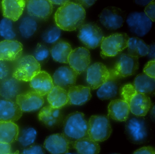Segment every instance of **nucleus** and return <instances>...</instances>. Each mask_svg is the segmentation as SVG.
I'll return each instance as SVG.
<instances>
[{
    "mask_svg": "<svg viewBox=\"0 0 155 154\" xmlns=\"http://www.w3.org/2000/svg\"><path fill=\"white\" fill-rule=\"evenodd\" d=\"M86 17L84 7L68 1L57 10L54 20L57 27L67 31L75 30L83 24Z\"/></svg>",
    "mask_w": 155,
    "mask_h": 154,
    "instance_id": "nucleus-1",
    "label": "nucleus"
},
{
    "mask_svg": "<svg viewBox=\"0 0 155 154\" xmlns=\"http://www.w3.org/2000/svg\"><path fill=\"white\" fill-rule=\"evenodd\" d=\"M120 95L122 99L128 104L130 112L137 117L146 116L152 105L149 97L137 91L131 84L122 87Z\"/></svg>",
    "mask_w": 155,
    "mask_h": 154,
    "instance_id": "nucleus-2",
    "label": "nucleus"
},
{
    "mask_svg": "<svg viewBox=\"0 0 155 154\" xmlns=\"http://www.w3.org/2000/svg\"><path fill=\"white\" fill-rule=\"evenodd\" d=\"M88 121L82 112L69 114L63 121V135L69 140H78L88 137Z\"/></svg>",
    "mask_w": 155,
    "mask_h": 154,
    "instance_id": "nucleus-3",
    "label": "nucleus"
},
{
    "mask_svg": "<svg viewBox=\"0 0 155 154\" xmlns=\"http://www.w3.org/2000/svg\"><path fill=\"white\" fill-rule=\"evenodd\" d=\"M41 71V65L32 55H27L19 59L14 68L12 78L19 81L30 82Z\"/></svg>",
    "mask_w": 155,
    "mask_h": 154,
    "instance_id": "nucleus-4",
    "label": "nucleus"
},
{
    "mask_svg": "<svg viewBox=\"0 0 155 154\" xmlns=\"http://www.w3.org/2000/svg\"><path fill=\"white\" fill-rule=\"evenodd\" d=\"M112 132L109 119L102 115H93L88 121V137L97 142L105 141Z\"/></svg>",
    "mask_w": 155,
    "mask_h": 154,
    "instance_id": "nucleus-5",
    "label": "nucleus"
},
{
    "mask_svg": "<svg viewBox=\"0 0 155 154\" xmlns=\"http://www.w3.org/2000/svg\"><path fill=\"white\" fill-rule=\"evenodd\" d=\"M125 133L132 143H144L149 135L148 127L146 120L142 117L137 116L128 118L125 125Z\"/></svg>",
    "mask_w": 155,
    "mask_h": 154,
    "instance_id": "nucleus-6",
    "label": "nucleus"
},
{
    "mask_svg": "<svg viewBox=\"0 0 155 154\" xmlns=\"http://www.w3.org/2000/svg\"><path fill=\"white\" fill-rule=\"evenodd\" d=\"M129 38L124 33H115L102 39L101 44V57H114L127 47Z\"/></svg>",
    "mask_w": 155,
    "mask_h": 154,
    "instance_id": "nucleus-7",
    "label": "nucleus"
},
{
    "mask_svg": "<svg viewBox=\"0 0 155 154\" xmlns=\"http://www.w3.org/2000/svg\"><path fill=\"white\" fill-rule=\"evenodd\" d=\"M138 59L129 54H121L114 68L110 71V77L116 79L133 75L138 69Z\"/></svg>",
    "mask_w": 155,
    "mask_h": 154,
    "instance_id": "nucleus-8",
    "label": "nucleus"
},
{
    "mask_svg": "<svg viewBox=\"0 0 155 154\" xmlns=\"http://www.w3.org/2000/svg\"><path fill=\"white\" fill-rule=\"evenodd\" d=\"M78 37L87 48L91 49L101 45L104 38L101 29L93 23L82 24L79 28Z\"/></svg>",
    "mask_w": 155,
    "mask_h": 154,
    "instance_id": "nucleus-9",
    "label": "nucleus"
},
{
    "mask_svg": "<svg viewBox=\"0 0 155 154\" xmlns=\"http://www.w3.org/2000/svg\"><path fill=\"white\" fill-rule=\"evenodd\" d=\"M127 23L131 32L139 37L146 35L152 27V21L142 12H134L129 14Z\"/></svg>",
    "mask_w": 155,
    "mask_h": 154,
    "instance_id": "nucleus-10",
    "label": "nucleus"
},
{
    "mask_svg": "<svg viewBox=\"0 0 155 154\" xmlns=\"http://www.w3.org/2000/svg\"><path fill=\"white\" fill-rule=\"evenodd\" d=\"M110 72L103 63H96L87 70V82L93 89L98 88L109 79Z\"/></svg>",
    "mask_w": 155,
    "mask_h": 154,
    "instance_id": "nucleus-11",
    "label": "nucleus"
},
{
    "mask_svg": "<svg viewBox=\"0 0 155 154\" xmlns=\"http://www.w3.org/2000/svg\"><path fill=\"white\" fill-rule=\"evenodd\" d=\"M16 103L22 112H31L38 110L44 103L42 96L34 91L20 93L16 98Z\"/></svg>",
    "mask_w": 155,
    "mask_h": 154,
    "instance_id": "nucleus-12",
    "label": "nucleus"
},
{
    "mask_svg": "<svg viewBox=\"0 0 155 154\" xmlns=\"http://www.w3.org/2000/svg\"><path fill=\"white\" fill-rule=\"evenodd\" d=\"M91 63L89 51L84 47L72 50L68 59V63L78 75L87 70Z\"/></svg>",
    "mask_w": 155,
    "mask_h": 154,
    "instance_id": "nucleus-13",
    "label": "nucleus"
},
{
    "mask_svg": "<svg viewBox=\"0 0 155 154\" xmlns=\"http://www.w3.org/2000/svg\"><path fill=\"white\" fill-rule=\"evenodd\" d=\"M101 24L110 30H116L120 28L124 22L122 11L116 7H107L102 10L99 15Z\"/></svg>",
    "mask_w": 155,
    "mask_h": 154,
    "instance_id": "nucleus-14",
    "label": "nucleus"
},
{
    "mask_svg": "<svg viewBox=\"0 0 155 154\" xmlns=\"http://www.w3.org/2000/svg\"><path fill=\"white\" fill-rule=\"evenodd\" d=\"M23 51L21 43L16 40L0 42V60L14 61L20 58Z\"/></svg>",
    "mask_w": 155,
    "mask_h": 154,
    "instance_id": "nucleus-15",
    "label": "nucleus"
},
{
    "mask_svg": "<svg viewBox=\"0 0 155 154\" xmlns=\"http://www.w3.org/2000/svg\"><path fill=\"white\" fill-rule=\"evenodd\" d=\"M27 11L32 17L46 20L53 11V5L48 0H30L26 1Z\"/></svg>",
    "mask_w": 155,
    "mask_h": 154,
    "instance_id": "nucleus-16",
    "label": "nucleus"
},
{
    "mask_svg": "<svg viewBox=\"0 0 155 154\" xmlns=\"http://www.w3.org/2000/svg\"><path fill=\"white\" fill-rule=\"evenodd\" d=\"M78 75L70 67L61 66L56 70L52 79L56 86L66 90L75 85Z\"/></svg>",
    "mask_w": 155,
    "mask_h": 154,
    "instance_id": "nucleus-17",
    "label": "nucleus"
},
{
    "mask_svg": "<svg viewBox=\"0 0 155 154\" xmlns=\"http://www.w3.org/2000/svg\"><path fill=\"white\" fill-rule=\"evenodd\" d=\"M70 140L62 134H54L46 138L44 146L51 154H64L68 151Z\"/></svg>",
    "mask_w": 155,
    "mask_h": 154,
    "instance_id": "nucleus-18",
    "label": "nucleus"
},
{
    "mask_svg": "<svg viewBox=\"0 0 155 154\" xmlns=\"http://www.w3.org/2000/svg\"><path fill=\"white\" fill-rule=\"evenodd\" d=\"M30 85L34 91L41 96L48 94L54 87L52 78L45 71H41L30 81Z\"/></svg>",
    "mask_w": 155,
    "mask_h": 154,
    "instance_id": "nucleus-19",
    "label": "nucleus"
},
{
    "mask_svg": "<svg viewBox=\"0 0 155 154\" xmlns=\"http://www.w3.org/2000/svg\"><path fill=\"white\" fill-rule=\"evenodd\" d=\"M38 119L48 128H54L62 123L63 116L60 109L47 106L43 107L39 111Z\"/></svg>",
    "mask_w": 155,
    "mask_h": 154,
    "instance_id": "nucleus-20",
    "label": "nucleus"
},
{
    "mask_svg": "<svg viewBox=\"0 0 155 154\" xmlns=\"http://www.w3.org/2000/svg\"><path fill=\"white\" fill-rule=\"evenodd\" d=\"M24 0H3L2 2V13L4 18L17 21L23 14L26 6Z\"/></svg>",
    "mask_w": 155,
    "mask_h": 154,
    "instance_id": "nucleus-21",
    "label": "nucleus"
},
{
    "mask_svg": "<svg viewBox=\"0 0 155 154\" xmlns=\"http://www.w3.org/2000/svg\"><path fill=\"white\" fill-rule=\"evenodd\" d=\"M22 113L16 102L12 100H0V121L14 122L21 117Z\"/></svg>",
    "mask_w": 155,
    "mask_h": 154,
    "instance_id": "nucleus-22",
    "label": "nucleus"
},
{
    "mask_svg": "<svg viewBox=\"0 0 155 154\" xmlns=\"http://www.w3.org/2000/svg\"><path fill=\"white\" fill-rule=\"evenodd\" d=\"M68 103L71 105L81 106L91 98L90 88L82 85H74L68 91Z\"/></svg>",
    "mask_w": 155,
    "mask_h": 154,
    "instance_id": "nucleus-23",
    "label": "nucleus"
},
{
    "mask_svg": "<svg viewBox=\"0 0 155 154\" xmlns=\"http://www.w3.org/2000/svg\"><path fill=\"white\" fill-rule=\"evenodd\" d=\"M130 111L128 104L122 99L113 100L108 106L109 117L117 121H126L129 118Z\"/></svg>",
    "mask_w": 155,
    "mask_h": 154,
    "instance_id": "nucleus-24",
    "label": "nucleus"
},
{
    "mask_svg": "<svg viewBox=\"0 0 155 154\" xmlns=\"http://www.w3.org/2000/svg\"><path fill=\"white\" fill-rule=\"evenodd\" d=\"M19 135V127L12 121H0V142L10 144L16 141Z\"/></svg>",
    "mask_w": 155,
    "mask_h": 154,
    "instance_id": "nucleus-25",
    "label": "nucleus"
},
{
    "mask_svg": "<svg viewBox=\"0 0 155 154\" xmlns=\"http://www.w3.org/2000/svg\"><path fill=\"white\" fill-rule=\"evenodd\" d=\"M20 90L19 81L13 78L6 79L0 84V95L6 100L12 101L20 94Z\"/></svg>",
    "mask_w": 155,
    "mask_h": 154,
    "instance_id": "nucleus-26",
    "label": "nucleus"
},
{
    "mask_svg": "<svg viewBox=\"0 0 155 154\" xmlns=\"http://www.w3.org/2000/svg\"><path fill=\"white\" fill-rule=\"evenodd\" d=\"M47 99L52 107L61 108L68 103V91L61 87L54 86L48 93Z\"/></svg>",
    "mask_w": 155,
    "mask_h": 154,
    "instance_id": "nucleus-27",
    "label": "nucleus"
},
{
    "mask_svg": "<svg viewBox=\"0 0 155 154\" xmlns=\"http://www.w3.org/2000/svg\"><path fill=\"white\" fill-rule=\"evenodd\" d=\"M72 51L71 46L68 43L60 40L55 43L50 53L54 60L60 63H68V59Z\"/></svg>",
    "mask_w": 155,
    "mask_h": 154,
    "instance_id": "nucleus-28",
    "label": "nucleus"
},
{
    "mask_svg": "<svg viewBox=\"0 0 155 154\" xmlns=\"http://www.w3.org/2000/svg\"><path fill=\"white\" fill-rule=\"evenodd\" d=\"M72 146L79 154H98L100 151L98 143L88 137L76 140Z\"/></svg>",
    "mask_w": 155,
    "mask_h": 154,
    "instance_id": "nucleus-29",
    "label": "nucleus"
},
{
    "mask_svg": "<svg viewBox=\"0 0 155 154\" xmlns=\"http://www.w3.org/2000/svg\"><path fill=\"white\" fill-rule=\"evenodd\" d=\"M133 86L136 90L142 94H151L155 88V79L150 78L145 73L138 75L134 80Z\"/></svg>",
    "mask_w": 155,
    "mask_h": 154,
    "instance_id": "nucleus-30",
    "label": "nucleus"
},
{
    "mask_svg": "<svg viewBox=\"0 0 155 154\" xmlns=\"http://www.w3.org/2000/svg\"><path fill=\"white\" fill-rule=\"evenodd\" d=\"M118 91V85L115 79H109L99 88L97 92L98 98L102 100L110 99L116 97Z\"/></svg>",
    "mask_w": 155,
    "mask_h": 154,
    "instance_id": "nucleus-31",
    "label": "nucleus"
},
{
    "mask_svg": "<svg viewBox=\"0 0 155 154\" xmlns=\"http://www.w3.org/2000/svg\"><path fill=\"white\" fill-rule=\"evenodd\" d=\"M127 48L129 54L138 58L147 55L149 50L148 45L142 40L137 37H131L129 39Z\"/></svg>",
    "mask_w": 155,
    "mask_h": 154,
    "instance_id": "nucleus-32",
    "label": "nucleus"
},
{
    "mask_svg": "<svg viewBox=\"0 0 155 154\" xmlns=\"http://www.w3.org/2000/svg\"><path fill=\"white\" fill-rule=\"evenodd\" d=\"M37 29V21L30 16H26L22 18L19 26L21 34L26 39L31 37L36 32Z\"/></svg>",
    "mask_w": 155,
    "mask_h": 154,
    "instance_id": "nucleus-33",
    "label": "nucleus"
},
{
    "mask_svg": "<svg viewBox=\"0 0 155 154\" xmlns=\"http://www.w3.org/2000/svg\"><path fill=\"white\" fill-rule=\"evenodd\" d=\"M0 35L5 40H13L16 34L13 29L12 21L4 18L0 21Z\"/></svg>",
    "mask_w": 155,
    "mask_h": 154,
    "instance_id": "nucleus-34",
    "label": "nucleus"
},
{
    "mask_svg": "<svg viewBox=\"0 0 155 154\" xmlns=\"http://www.w3.org/2000/svg\"><path fill=\"white\" fill-rule=\"evenodd\" d=\"M37 136V131L32 127L23 130L19 137V142L23 146H30L34 143Z\"/></svg>",
    "mask_w": 155,
    "mask_h": 154,
    "instance_id": "nucleus-35",
    "label": "nucleus"
},
{
    "mask_svg": "<svg viewBox=\"0 0 155 154\" xmlns=\"http://www.w3.org/2000/svg\"><path fill=\"white\" fill-rule=\"evenodd\" d=\"M61 33V30L57 26H53L43 34L42 39L47 43H55L59 39Z\"/></svg>",
    "mask_w": 155,
    "mask_h": 154,
    "instance_id": "nucleus-36",
    "label": "nucleus"
},
{
    "mask_svg": "<svg viewBox=\"0 0 155 154\" xmlns=\"http://www.w3.org/2000/svg\"><path fill=\"white\" fill-rule=\"evenodd\" d=\"M50 52L48 48L42 43H38L34 52V57L39 63L47 60L49 57Z\"/></svg>",
    "mask_w": 155,
    "mask_h": 154,
    "instance_id": "nucleus-37",
    "label": "nucleus"
},
{
    "mask_svg": "<svg viewBox=\"0 0 155 154\" xmlns=\"http://www.w3.org/2000/svg\"><path fill=\"white\" fill-rule=\"evenodd\" d=\"M143 73L150 78L155 79V59L149 61L146 64L143 69Z\"/></svg>",
    "mask_w": 155,
    "mask_h": 154,
    "instance_id": "nucleus-38",
    "label": "nucleus"
},
{
    "mask_svg": "<svg viewBox=\"0 0 155 154\" xmlns=\"http://www.w3.org/2000/svg\"><path fill=\"white\" fill-rule=\"evenodd\" d=\"M10 71V67L7 62L0 60V82L7 79Z\"/></svg>",
    "mask_w": 155,
    "mask_h": 154,
    "instance_id": "nucleus-39",
    "label": "nucleus"
},
{
    "mask_svg": "<svg viewBox=\"0 0 155 154\" xmlns=\"http://www.w3.org/2000/svg\"><path fill=\"white\" fill-rule=\"evenodd\" d=\"M146 15L152 21H155V2L151 1L146 6L145 9Z\"/></svg>",
    "mask_w": 155,
    "mask_h": 154,
    "instance_id": "nucleus-40",
    "label": "nucleus"
},
{
    "mask_svg": "<svg viewBox=\"0 0 155 154\" xmlns=\"http://www.w3.org/2000/svg\"><path fill=\"white\" fill-rule=\"evenodd\" d=\"M21 154H44V152L41 146L34 145L24 149Z\"/></svg>",
    "mask_w": 155,
    "mask_h": 154,
    "instance_id": "nucleus-41",
    "label": "nucleus"
},
{
    "mask_svg": "<svg viewBox=\"0 0 155 154\" xmlns=\"http://www.w3.org/2000/svg\"><path fill=\"white\" fill-rule=\"evenodd\" d=\"M133 154H155L154 148L151 146H144L137 149Z\"/></svg>",
    "mask_w": 155,
    "mask_h": 154,
    "instance_id": "nucleus-42",
    "label": "nucleus"
},
{
    "mask_svg": "<svg viewBox=\"0 0 155 154\" xmlns=\"http://www.w3.org/2000/svg\"><path fill=\"white\" fill-rule=\"evenodd\" d=\"M10 153V144L0 142V154H9Z\"/></svg>",
    "mask_w": 155,
    "mask_h": 154,
    "instance_id": "nucleus-43",
    "label": "nucleus"
},
{
    "mask_svg": "<svg viewBox=\"0 0 155 154\" xmlns=\"http://www.w3.org/2000/svg\"><path fill=\"white\" fill-rule=\"evenodd\" d=\"M76 2H75L78 4L83 7V6L89 7L93 5L96 2V1H77Z\"/></svg>",
    "mask_w": 155,
    "mask_h": 154,
    "instance_id": "nucleus-44",
    "label": "nucleus"
},
{
    "mask_svg": "<svg viewBox=\"0 0 155 154\" xmlns=\"http://www.w3.org/2000/svg\"><path fill=\"white\" fill-rule=\"evenodd\" d=\"M149 50L148 54L147 55H149L151 58H153V59H154V58H155V44L154 43L151 44L150 46H149Z\"/></svg>",
    "mask_w": 155,
    "mask_h": 154,
    "instance_id": "nucleus-45",
    "label": "nucleus"
},
{
    "mask_svg": "<svg viewBox=\"0 0 155 154\" xmlns=\"http://www.w3.org/2000/svg\"><path fill=\"white\" fill-rule=\"evenodd\" d=\"M50 2L52 5L55 4L57 5H61L67 3L69 1H58V0H50Z\"/></svg>",
    "mask_w": 155,
    "mask_h": 154,
    "instance_id": "nucleus-46",
    "label": "nucleus"
},
{
    "mask_svg": "<svg viewBox=\"0 0 155 154\" xmlns=\"http://www.w3.org/2000/svg\"><path fill=\"white\" fill-rule=\"evenodd\" d=\"M151 1H136V3L140 5H147Z\"/></svg>",
    "mask_w": 155,
    "mask_h": 154,
    "instance_id": "nucleus-47",
    "label": "nucleus"
},
{
    "mask_svg": "<svg viewBox=\"0 0 155 154\" xmlns=\"http://www.w3.org/2000/svg\"><path fill=\"white\" fill-rule=\"evenodd\" d=\"M9 154H19V151H16V152H14V153H9Z\"/></svg>",
    "mask_w": 155,
    "mask_h": 154,
    "instance_id": "nucleus-48",
    "label": "nucleus"
},
{
    "mask_svg": "<svg viewBox=\"0 0 155 154\" xmlns=\"http://www.w3.org/2000/svg\"><path fill=\"white\" fill-rule=\"evenodd\" d=\"M79 154L78 153H68V152H67V153H65V154Z\"/></svg>",
    "mask_w": 155,
    "mask_h": 154,
    "instance_id": "nucleus-49",
    "label": "nucleus"
},
{
    "mask_svg": "<svg viewBox=\"0 0 155 154\" xmlns=\"http://www.w3.org/2000/svg\"></svg>",
    "mask_w": 155,
    "mask_h": 154,
    "instance_id": "nucleus-50",
    "label": "nucleus"
}]
</instances>
